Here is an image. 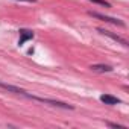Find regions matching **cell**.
Segmentation results:
<instances>
[{
  "label": "cell",
  "instance_id": "cell-1",
  "mask_svg": "<svg viewBox=\"0 0 129 129\" xmlns=\"http://www.w3.org/2000/svg\"><path fill=\"white\" fill-rule=\"evenodd\" d=\"M27 99H32V100H37V102H41V103H47L50 106H56V108H62V109H75L73 105H69L66 102H59V100H53V99H46V97H38V96H34V94H26Z\"/></svg>",
  "mask_w": 129,
  "mask_h": 129
},
{
  "label": "cell",
  "instance_id": "cell-2",
  "mask_svg": "<svg viewBox=\"0 0 129 129\" xmlns=\"http://www.w3.org/2000/svg\"><path fill=\"white\" fill-rule=\"evenodd\" d=\"M88 14L94 18H99V20H103L106 23H111V24H115V26H124V23L118 18H114V17H108V15H103V14H99V12H93V11H88Z\"/></svg>",
  "mask_w": 129,
  "mask_h": 129
},
{
  "label": "cell",
  "instance_id": "cell-3",
  "mask_svg": "<svg viewBox=\"0 0 129 129\" xmlns=\"http://www.w3.org/2000/svg\"><path fill=\"white\" fill-rule=\"evenodd\" d=\"M97 32H100V34H102V35H105V37H109L111 40H114V41H117L118 44H121L123 47H127V41H126L124 38H121L120 35L112 34L111 30H106V29H102V27H99V29H97Z\"/></svg>",
  "mask_w": 129,
  "mask_h": 129
},
{
  "label": "cell",
  "instance_id": "cell-4",
  "mask_svg": "<svg viewBox=\"0 0 129 129\" xmlns=\"http://www.w3.org/2000/svg\"><path fill=\"white\" fill-rule=\"evenodd\" d=\"M0 88L5 90V91H8V93H12V94H20V96H24V97H26V94H27V91H24L23 88H18V87H15V85L6 84V82H2V81H0Z\"/></svg>",
  "mask_w": 129,
  "mask_h": 129
},
{
  "label": "cell",
  "instance_id": "cell-5",
  "mask_svg": "<svg viewBox=\"0 0 129 129\" xmlns=\"http://www.w3.org/2000/svg\"><path fill=\"white\" fill-rule=\"evenodd\" d=\"M100 100L105 103V105H118L121 103V100L115 96H111V94H102L100 96Z\"/></svg>",
  "mask_w": 129,
  "mask_h": 129
},
{
  "label": "cell",
  "instance_id": "cell-6",
  "mask_svg": "<svg viewBox=\"0 0 129 129\" xmlns=\"http://www.w3.org/2000/svg\"><path fill=\"white\" fill-rule=\"evenodd\" d=\"M90 69H91L93 72H99V73H109V72L114 70L111 66H105V64H93Z\"/></svg>",
  "mask_w": 129,
  "mask_h": 129
},
{
  "label": "cell",
  "instance_id": "cell-7",
  "mask_svg": "<svg viewBox=\"0 0 129 129\" xmlns=\"http://www.w3.org/2000/svg\"><path fill=\"white\" fill-rule=\"evenodd\" d=\"M20 41H18V46H23L27 40H32L34 38V32L32 30H27V29H21L20 30Z\"/></svg>",
  "mask_w": 129,
  "mask_h": 129
},
{
  "label": "cell",
  "instance_id": "cell-8",
  "mask_svg": "<svg viewBox=\"0 0 129 129\" xmlns=\"http://www.w3.org/2000/svg\"><path fill=\"white\" fill-rule=\"evenodd\" d=\"M90 2H93V3H97V5H100V6H105V8H111V3L105 2V0H90Z\"/></svg>",
  "mask_w": 129,
  "mask_h": 129
},
{
  "label": "cell",
  "instance_id": "cell-9",
  "mask_svg": "<svg viewBox=\"0 0 129 129\" xmlns=\"http://www.w3.org/2000/svg\"><path fill=\"white\" fill-rule=\"evenodd\" d=\"M106 126H109V127H117V129H126V126L117 124V123H112V121H106Z\"/></svg>",
  "mask_w": 129,
  "mask_h": 129
},
{
  "label": "cell",
  "instance_id": "cell-10",
  "mask_svg": "<svg viewBox=\"0 0 129 129\" xmlns=\"http://www.w3.org/2000/svg\"><path fill=\"white\" fill-rule=\"evenodd\" d=\"M21 2H29V3H35L37 0H21Z\"/></svg>",
  "mask_w": 129,
  "mask_h": 129
}]
</instances>
